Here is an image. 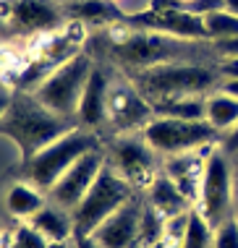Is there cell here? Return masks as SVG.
<instances>
[{"label":"cell","instance_id":"obj_33","mask_svg":"<svg viewBox=\"0 0 238 248\" xmlns=\"http://www.w3.org/2000/svg\"><path fill=\"white\" fill-rule=\"evenodd\" d=\"M220 89L228 92L230 97L238 99V78H222V81H220Z\"/></svg>","mask_w":238,"mask_h":248},{"label":"cell","instance_id":"obj_3","mask_svg":"<svg viewBox=\"0 0 238 248\" xmlns=\"http://www.w3.org/2000/svg\"><path fill=\"white\" fill-rule=\"evenodd\" d=\"M126 76L147 99L178 94H212L215 89H220L222 81L217 63H191V60L152 65V68L134 71Z\"/></svg>","mask_w":238,"mask_h":248},{"label":"cell","instance_id":"obj_27","mask_svg":"<svg viewBox=\"0 0 238 248\" xmlns=\"http://www.w3.org/2000/svg\"><path fill=\"white\" fill-rule=\"evenodd\" d=\"M115 3H118L123 18H131V16H141V13L152 11L154 0H115Z\"/></svg>","mask_w":238,"mask_h":248},{"label":"cell","instance_id":"obj_14","mask_svg":"<svg viewBox=\"0 0 238 248\" xmlns=\"http://www.w3.org/2000/svg\"><path fill=\"white\" fill-rule=\"evenodd\" d=\"M141 214H144V193H139L134 201L120 206L92 235L102 248H136L141 232Z\"/></svg>","mask_w":238,"mask_h":248},{"label":"cell","instance_id":"obj_7","mask_svg":"<svg viewBox=\"0 0 238 248\" xmlns=\"http://www.w3.org/2000/svg\"><path fill=\"white\" fill-rule=\"evenodd\" d=\"M139 193L141 191H136L123 175H118L110 165H105V170H102L100 178L94 180V186L84 196V201L71 212L73 222H76V232L92 235L107 217H113L120 206H126L128 201H134Z\"/></svg>","mask_w":238,"mask_h":248},{"label":"cell","instance_id":"obj_17","mask_svg":"<svg viewBox=\"0 0 238 248\" xmlns=\"http://www.w3.org/2000/svg\"><path fill=\"white\" fill-rule=\"evenodd\" d=\"M47 201H50L47 193L26 178L13 180L5 188V212H8V219H16V222H29Z\"/></svg>","mask_w":238,"mask_h":248},{"label":"cell","instance_id":"obj_1","mask_svg":"<svg viewBox=\"0 0 238 248\" xmlns=\"http://www.w3.org/2000/svg\"><path fill=\"white\" fill-rule=\"evenodd\" d=\"M86 52L102 63L118 68L120 73L144 71L162 63H217L212 42H194V39H178L160 31H144V29H128L123 24H113L110 29L97 31L89 42Z\"/></svg>","mask_w":238,"mask_h":248},{"label":"cell","instance_id":"obj_35","mask_svg":"<svg viewBox=\"0 0 238 248\" xmlns=\"http://www.w3.org/2000/svg\"><path fill=\"white\" fill-rule=\"evenodd\" d=\"M136 248H144V246H136Z\"/></svg>","mask_w":238,"mask_h":248},{"label":"cell","instance_id":"obj_19","mask_svg":"<svg viewBox=\"0 0 238 248\" xmlns=\"http://www.w3.org/2000/svg\"><path fill=\"white\" fill-rule=\"evenodd\" d=\"M29 225L37 232H42L50 243L73 240V235H76V222H73V214L68 212V209H63V206L52 204V201H47L42 209L34 214V217L29 219Z\"/></svg>","mask_w":238,"mask_h":248},{"label":"cell","instance_id":"obj_5","mask_svg":"<svg viewBox=\"0 0 238 248\" xmlns=\"http://www.w3.org/2000/svg\"><path fill=\"white\" fill-rule=\"evenodd\" d=\"M94 65H97V60H94L89 52L86 50L79 52V55H73L71 60H66L58 71H52L32 94L37 97L47 110L55 112V115L76 120L81 94H84V89H86V81H89Z\"/></svg>","mask_w":238,"mask_h":248},{"label":"cell","instance_id":"obj_23","mask_svg":"<svg viewBox=\"0 0 238 248\" xmlns=\"http://www.w3.org/2000/svg\"><path fill=\"white\" fill-rule=\"evenodd\" d=\"M212 243H215V227L196 209H191V217H188V227H186V235H183L181 248H212Z\"/></svg>","mask_w":238,"mask_h":248},{"label":"cell","instance_id":"obj_18","mask_svg":"<svg viewBox=\"0 0 238 248\" xmlns=\"http://www.w3.org/2000/svg\"><path fill=\"white\" fill-rule=\"evenodd\" d=\"M144 199L149 201V206H152L154 212H160L165 219L194 209V204L188 201V196H186V193H183L162 170H160V175L154 178L152 183H149V188L144 191Z\"/></svg>","mask_w":238,"mask_h":248},{"label":"cell","instance_id":"obj_11","mask_svg":"<svg viewBox=\"0 0 238 248\" xmlns=\"http://www.w3.org/2000/svg\"><path fill=\"white\" fill-rule=\"evenodd\" d=\"M154 118L152 102L136 89L126 73L113 76L110 97H107V125L115 133H141Z\"/></svg>","mask_w":238,"mask_h":248},{"label":"cell","instance_id":"obj_36","mask_svg":"<svg viewBox=\"0 0 238 248\" xmlns=\"http://www.w3.org/2000/svg\"><path fill=\"white\" fill-rule=\"evenodd\" d=\"M71 248H73V246H71Z\"/></svg>","mask_w":238,"mask_h":248},{"label":"cell","instance_id":"obj_32","mask_svg":"<svg viewBox=\"0 0 238 248\" xmlns=\"http://www.w3.org/2000/svg\"><path fill=\"white\" fill-rule=\"evenodd\" d=\"M73 248H102L97 240H94V235H84V232H76L73 235Z\"/></svg>","mask_w":238,"mask_h":248},{"label":"cell","instance_id":"obj_26","mask_svg":"<svg viewBox=\"0 0 238 248\" xmlns=\"http://www.w3.org/2000/svg\"><path fill=\"white\" fill-rule=\"evenodd\" d=\"M212 248H238V219L236 217L215 227Z\"/></svg>","mask_w":238,"mask_h":248},{"label":"cell","instance_id":"obj_16","mask_svg":"<svg viewBox=\"0 0 238 248\" xmlns=\"http://www.w3.org/2000/svg\"><path fill=\"white\" fill-rule=\"evenodd\" d=\"M215 146L199 149V152L175 154V157L162 159V172L186 193L194 206H196V201H199V188H202V175H204V165H207V154Z\"/></svg>","mask_w":238,"mask_h":248},{"label":"cell","instance_id":"obj_12","mask_svg":"<svg viewBox=\"0 0 238 248\" xmlns=\"http://www.w3.org/2000/svg\"><path fill=\"white\" fill-rule=\"evenodd\" d=\"M105 165H107L105 149L84 154V157H81L79 162L73 165L50 191H47V199H50L52 204H58V206H63V209L73 212L81 201H84L86 193H89V188L94 186V180H97L100 172L105 170Z\"/></svg>","mask_w":238,"mask_h":248},{"label":"cell","instance_id":"obj_34","mask_svg":"<svg viewBox=\"0 0 238 248\" xmlns=\"http://www.w3.org/2000/svg\"><path fill=\"white\" fill-rule=\"evenodd\" d=\"M225 8H228V11H233L236 16H238V0H225Z\"/></svg>","mask_w":238,"mask_h":248},{"label":"cell","instance_id":"obj_28","mask_svg":"<svg viewBox=\"0 0 238 248\" xmlns=\"http://www.w3.org/2000/svg\"><path fill=\"white\" fill-rule=\"evenodd\" d=\"M212 50L217 58H238V37L217 39V42H212Z\"/></svg>","mask_w":238,"mask_h":248},{"label":"cell","instance_id":"obj_20","mask_svg":"<svg viewBox=\"0 0 238 248\" xmlns=\"http://www.w3.org/2000/svg\"><path fill=\"white\" fill-rule=\"evenodd\" d=\"M68 21H81V24H120V13L115 0H68L63 3Z\"/></svg>","mask_w":238,"mask_h":248},{"label":"cell","instance_id":"obj_24","mask_svg":"<svg viewBox=\"0 0 238 248\" xmlns=\"http://www.w3.org/2000/svg\"><path fill=\"white\" fill-rule=\"evenodd\" d=\"M5 248H50V240L34 230L29 222L13 219V225L5 232Z\"/></svg>","mask_w":238,"mask_h":248},{"label":"cell","instance_id":"obj_22","mask_svg":"<svg viewBox=\"0 0 238 248\" xmlns=\"http://www.w3.org/2000/svg\"><path fill=\"white\" fill-rule=\"evenodd\" d=\"M207 123L215 125L222 136L230 128H236L238 125V99L230 97L222 89H215L212 94H207Z\"/></svg>","mask_w":238,"mask_h":248},{"label":"cell","instance_id":"obj_6","mask_svg":"<svg viewBox=\"0 0 238 248\" xmlns=\"http://www.w3.org/2000/svg\"><path fill=\"white\" fill-rule=\"evenodd\" d=\"M147 144L154 152L165 157H175V154L186 152H199L209 149L222 141V133L209 125L207 120H178V118H157L149 120V125L141 131Z\"/></svg>","mask_w":238,"mask_h":248},{"label":"cell","instance_id":"obj_15","mask_svg":"<svg viewBox=\"0 0 238 248\" xmlns=\"http://www.w3.org/2000/svg\"><path fill=\"white\" fill-rule=\"evenodd\" d=\"M110 86H113L110 68L97 63L92 76H89V81H86L81 102H79V112H76L79 128L102 131L107 125V97H110Z\"/></svg>","mask_w":238,"mask_h":248},{"label":"cell","instance_id":"obj_10","mask_svg":"<svg viewBox=\"0 0 238 248\" xmlns=\"http://www.w3.org/2000/svg\"><path fill=\"white\" fill-rule=\"evenodd\" d=\"M3 13V37H42L60 31L66 21V11L58 0H0Z\"/></svg>","mask_w":238,"mask_h":248},{"label":"cell","instance_id":"obj_29","mask_svg":"<svg viewBox=\"0 0 238 248\" xmlns=\"http://www.w3.org/2000/svg\"><path fill=\"white\" fill-rule=\"evenodd\" d=\"M222 78H238V58H220L217 60Z\"/></svg>","mask_w":238,"mask_h":248},{"label":"cell","instance_id":"obj_4","mask_svg":"<svg viewBox=\"0 0 238 248\" xmlns=\"http://www.w3.org/2000/svg\"><path fill=\"white\" fill-rule=\"evenodd\" d=\"M97 149H105L102 133L76 125L66 136H60L58 141H52L50 146H45L34 157H29L26 162H21V167H24L21 178H26L29 183H34L37 188H42L47 193L84 154L97 152Z\"/></svg>","mask_w":238,"mask_h":248},{"label":"cell","instance_id":"obj_2","mask_svg":"<svg viewBox=\"0 0 238 248\" xmlns=\"http://www.w3.org/2000/svg\"><path fill=\"white\" fill-rule=\"evenodd\" d=\"M76 125H79L76 120L55 115L52 110H47L29 92H16L5 86L0 131L18 149L21 162H26L29 157H34L39 149L50 146L52 141H58L60 136H66Z\"/></svg>","mask_w":238,"mask_h":248},{"label":"cell","instance_id":"obj_25","mask_svg":"<svg viewBox=\"0 0 238 248\" xmlns=\"http://www.w3.org/2000/svg\"><path fill=\"white\" fill-rule=\"evenodd\" d=\"M204 26H207L209 42L238 37V16L228 8H220V11L209 13V16H204Z\"/></svg>","mask_w":238,"mask_h":248},{"label":"cell","instance_id":"obj_13","mask_svg":"<svg viewBox=\"0 0 238 248\" xmlns=\"http://www.w3.org/2000/svg\"><path fill=\"white\" fill-rule=\"evenodd\" d=\"M128 29H144V31H160L178 39H194V42H207V26L204 18L191 11H147L141 16H131L120 21Z\"/></svg>","mask_w":238,"mask_h":248},{"label":"cell","instance_id":"obj_21","mask_svg":"<svg viewBox=\"0 0 238 248\" xmlns=\"http://www.w3.org/2000/svg\"><path fill=\"white\" fill-rule=\"evenodd\" d=\"M157 118H178V120H207V94H178L149 99Z\"/></svg>","mask_w":238,"mask_h":248},{"label":"cell","instance_id":"obj_8","mask_svg":"<svg viewBox=\"0 0 238 248\" xmlns=\"http://www.w3.org/2000/svg\"><path fill=\"white\" fill-rule=\"evenodd\" d=\"M105 157L107 165L141 193L162 170V157L147 144L141 133H115L105 139Z\"/></svg>","mask_w":238,"mask_h":248},{"label":"cell","instance_id":"obj_30","mask_svg":"<svg viewBox=\"0 0 238 248\" xmlns=\"http://www.w3.org/2000/svg\"><path fill=\"white\" fill-rule=\"evenodd\" d=\"M220 146H222L228 154H236V152H238V125H236V128H230L225 136H222Z\"/></svg>","mask_w":238,"mask_h":248},{"label":"cell","instance_id":"obj_9","mask_svg":"<svg viewBox=\"0 0 238 248\" xmlns=\"http://www.w3.org/2000/svg\"><path fill=\"white\" fill-rule=\"evenodd\" d=\"M194 209L212 227L236 217L233 167H230V154L222 149L220 144L207 154V165H204V175H202V188H199V201H196Z\"/></svg>","mask_w":238,"mask_h":248},{"label":"cell","instance_id":"obj_31","mask_svg":"<svg viewBox=\"0 0 238 248\" xmlns=\"http://www.w3.org/2000/svg\"><path fill=\"white\" fill-rule=\"evenodd\" d=\"M230 167H233V206H236V219H238V152L230 154Z\"/></svg>","mask_w":238,"mask_h":248}]
</instances>
